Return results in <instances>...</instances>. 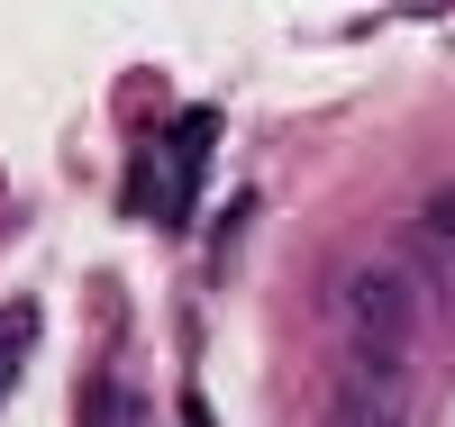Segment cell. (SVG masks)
Instances as JSON below:
<instances>
[{
  "label": "cell",
  "mask_w": 455,
  "mask_h": 427,
  "mask_svg": "<svg viewBox=\"0 0 455 427\" xmlns=\"http://www.w3.org/2000/svg\"><path fill=\"white\" fill-rule=\"evenodd\" d=\"M182 418H192V427H210V400H201V391H192V400H182Z\"/></svg>",
  "instance_id": "obj_6"
},
{
  "label": "cell",
  "mask_w": 455,
  "mask_h": 427,
  "mask_svg": "<svg viewBox=\"0 0 455 427\" xmlns=\"http://www.w3.org/2000/svg\"><path fill=\"white\" fill-rule=\"evenodd\" d=\"M328 319L347 345H383V355H410V345L428 336V291L410 264L392 255H355L347 273L328 282Z\"/></svg>",
  "instance_id": "obj_1"
},
{
  "label": "cell",
  "mask_w": 455,
  "mask_h": 427,
  "mask_svg": "<svg viewBox=\"0 0 455 427\" xmlns=\"http://www.w3.org/2000/svg\"><path fill=\"white\" fill-rule=\"evenodd\" d=\"M319 427H410V400L355 391V382H328V418H319Z\"/></svg>",
  "instance_id": "obj_3"
},
{
  "label": "cell",
  "mask_w": 455,
  "mask_h": 427,
  "mask_svg": "<svg viewBox=\"0 0 455 427\" xmlns=\"http://www.w3.org/2000/svg\"><path fill=\"white\" fill-rule=\"evenodd\" d=\"M28 336H36V309H10V319H0V391H10V373H19V355H28Z\"/></svg>",
  "instance_id": "obj_5"
},
{
  "label": "cell",
  "mask_w": 455,
  "mask_h": 427,
  "mask_svg": "<svg viewBox=\"0 0 455 427\" xmlns=\"http://www.w3.org/2000/svg\"><path fill=\"white\" fill-rule=\"evenodd\" d=\"M419 237H428V246L455 264V182H437L428 201H419Z\"/></svg>",
  "instance_id": "obj_4"
},
{
  "label": "cell",
  "mask_w": 455,
  "mask_h": 427,
  "mask_svg": "<svg viewBox=\"0 0 455 427\" xmlns=\"http://www.w3.org/2000/svg\"><path fill=\"white\" fill-rule=\"evenodd\" d=\"M337 382L401 400V391H410V355H383V345H337Z\"/></svg>",
  "instance_id": "obj_2"
}]
</instances>
